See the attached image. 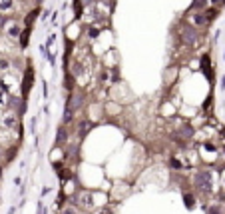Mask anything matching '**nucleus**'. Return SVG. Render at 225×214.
<instances>
[{"label": "nucleus", "instance_id": "7ed1b4c3", "mask_svg": "<svg viewBox=\"0 0 225 214\" xmlns=\"http://www.w3.org/2000/svg\"><path fill=\"white\" fill-rule=\"evenodd\" d=\"M0 8H2V10L12 8V0H0Z\"/></svg>", "mask_w": 225, "mask_h": 214}, {"label": "nucleus", "instance_id": "423d86ee", "mask_svg": "<svg viewBox=\"0 0 225 214\" xmlns=\"http://www.w3.org/2000/svg\"><path fill=\"white\" fill-rule=\"evenodd\" d=\"M171 166H173V168H179L182 164H179V160H171Z\"/></svg>", "mask_w": 225, "mask_h": 214}, {"label": "nucleus", "instance_id": "f257e3e1", "mask_svg": "<svg viewBox=\"0 0 225 214\" xmlns=\"http://www.w3.org/2000/svg\"><path fill=\"white\" fill-rule=\"evenodd\" d=\"M197 186H199L201 190H211V176H209V172H201L199 176H197Z\"/></svg>", "mask_w": 225, "mask_h": 214}, {"label": "nucleus", "instance_id": "39448f33", "mask_svg": "<svg viewBox=\"0 0 225 214\" xmlns=\"http://www.w3.org/2000/svg\"><path fill=\"white\" fill-rule=\"evenodd\" d=\"M185 204H187L189 208H191V206L195 204V200H191V194H185Z\"/></svg>", "mask_w": 225, "mask_h": 214}, {"label": "nucleus", "instance_id": "f03ea898", "mask_svg": "<svg viewBox=\"0 0 225 214\" xmlns=\"http://www.w3.org/2000/svg\"><path fill=\"white\" fill-rule=\"evenodd\" d=\"M8 34L12 36V38H16V36L20 34V28H18V26H16V24H12V26H10V28H8Z\"/></svg>", "mask_w": 225, "mask_h": 214}, {"label": "nucleus", "instance_id": "1a4fd4ad", "mask_svg": "<svg viewBox=\"0 0 225 214\" xmlns=\"http://www.w3.org/2000/svg\"><path fill=\"white\" fill-rule=\"evenodd\" d=\"M64 214H74V210H64Z\"/></svg>", "mask_w": 225, "mask_h": 214}, {"label": "nucleus", "instance_id": "9d476101", "mask_svg": "<svg viewBox=\"0 0 225 214\" xmlns=\"http://www.w3.org/2000/svg\"><path fill=\"white\" fill-rule=\"evenodd\" d=\"M100 214H110V212H108V210H102V212H100Z\"/></svg>", "mask_w": 225, "mask_h": 214}, {"label": "nucleus", "instance_id": "6e6552de", "mask_svg": "<svg viewBox=\"0 0 225 214\" xmlns=\"http://www.w3.org/2000/svg\"><path fill=\"white\" fill-rule=\"evenodd\" d=\"M14 212H16V208H14V206H12V208H10V210H8V212H6V214H14Z\"/></svg>", "mask_w": 225, "mask_h": 214}, {"label": "nucleus", "instance_id": "0eeeda50", "mask_svg": "<svg viewBox=\"0 0 225 214\" xmlns=\"http://www.w3.org/2000/svg\"><path fill=\"white\" fill-rule=\"evenodd\" d=\"M14 184H16V186H20V184H22V178H20V176H16V178H14Z\"/></svg>", "mask_w": 225, "mask_h": 214}, {"label": "nucleus", "instance_id": "20e7f679", "mask_svg": "<svg viewBox=\"0 0 225 214\" xmlns=\"http://www.w3.org/2000/svg\"><path fill=\"white\" fill-rule=\"evenodd\" d=\"M207 214H221V208H219L217 204H213L209 210H207Z\"/></svg>", "mask_w": 225, "mask_h": 214}, {"label": "nucleus", "instance_id": "9b49d317", "mask_svg": "<svg viewBox=\"0 0 225 214\" xmlns=\"http://www.w3.org/2000/svg\"><path fill=\"white\" fill-rule=\"evenodd\" d=\"M223 88H225V78H223Z\"/></svg>", "mask_w": 225, "mask_h": 214}]
</instances>
